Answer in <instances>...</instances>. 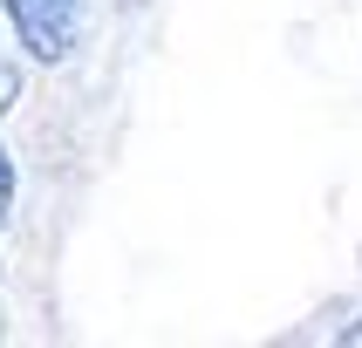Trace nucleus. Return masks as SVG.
I'll return each mask as SVG.
<instances>
[{
	"mask_svg": "<svg viewBox=\"0 0 362 348\" xmlns=\"http://www.w3.org/2000/svg\"><path fill=\"white\" fill-rule=\"evenodd\" d=\"M0 14L35 61H62L82 35V0H0Z\"/></svg>",
	"mask_w": 362,
	"mask_h": 348,
	"instance_id": "1",
	"label": "nucleus"
},
{
	"mask_svg": "<svg viewBox=\"0 0 362 348\" xmlns=\"http://www.w3.org/2000/svg\"><path fill=\"white\" fill-rule=\"evenodd\" d=\"M7 205H14V164H7V150H0V219H7Z\"/></svg>",
	"mask_w": 362,
	"mask_h": 348,
	"instance_id": "2",
	"label": "nucleus"
}]
</instances>
